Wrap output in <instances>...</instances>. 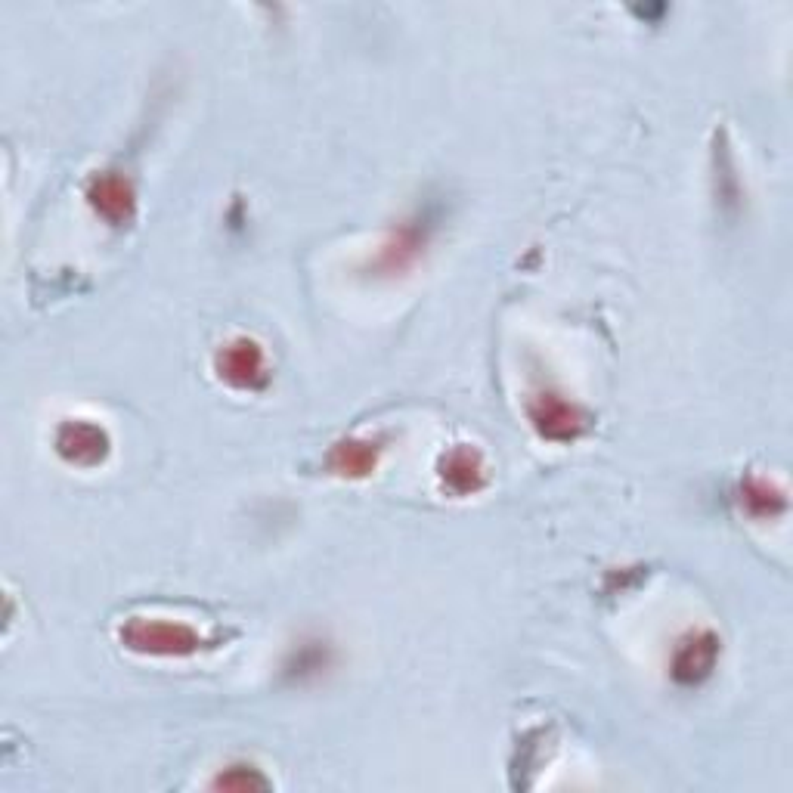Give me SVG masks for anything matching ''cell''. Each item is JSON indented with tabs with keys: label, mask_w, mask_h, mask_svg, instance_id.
<instances>
[{
	"label": "cell",
	"mask_w": 793,
	"mask_h": 793,
	"mask_svg": "<svg viewBox=\"0 0 793 793\" xmlns=\"http://www.w3.org/2000/svg\"><path fill=\"white\" fill-rule=\"evenodd\" d=\"M536 422H539V428H543L546 434H552V437H570L577 431L574 409L564 406V403H555V400L543 403V412L536 416Z\"/></svg>",
	"instance_id": "7"
},
{
	"label": "cell",
	"mask_w": 793,
	"mask_h": 793,
	"mask_svg": "<svg viewBox=\"0 0 793 793\" xmlns=\"http://www.w3.org/2000/svg\"><path fill=\"white\" fill-rule=\"evenodd\" d=\"M425 245V236L419 233V227L416 224H406L403 230H400V236L385 248V255H382V264L388 267V270H403L412 258L419 255V248Z\"/></svg>",
	"instance_id": "6"
},
{
	"label": "cell",
	"mask_w": 793,
	"mask_h": 793,
	"mask_svg": "<svg viewBox=\"0 0 793 793\" xmlns=\"http://www.w3.org/2000/svg\"><path fill=\"white\" fill-rule=\"evenodd\" d=\"M220 375H224L227 382L239 385V388L255 385L258 378L264 375V360H261L258 344L236 341L233 347H227V351L220 354Z\"/></svg>",
	"instance_id": "2"
},
{
	"label": "cell",
	"mask_w": 793,
	"mask_h": 793,
	"mask_svg": "<svg viewBox=\"0 0 793 793\" xmlns=\"http://www.w3.org/2000/svg\"><path fill=\"white\" fill-rule=\"evenodd\" d=\"M713 663H716V639L713 636H697L679 651L676 676L682 682H701L704 676H710Z\"/></svg>",
	"instance_id": "3"
},
{
	"label": "cell",
	"mask_w": 793,
	"mask_h": 793,
	"mask_svg": "<svg viewBox=\"0 0 793 793\" xmlns=\"http://www.w3.org/2000/svg\"><path fill=\"white\" fill-rule=\"evenodd\" d=\"M335 465L344 474H366L375 465V450L369 443H341L335 453Z\"/></svg>",
	"instance_id": "9"
},
{
	"label": "cell",
	"mask_w": 793,
	"mask_h": 793,
	"mask_svg": "<svg viewBox=\"0 0 793 793\" xmlns=\"http://www.w3.org/2000/svg\"><path fill=\"white\" fill-rule=\"evenodd\" d=\"M93 205H97L106 217L112 220H121V217H128L131 211V189L124 180L118 177H103L93 183Z\"/></svg>",
	"instance_id": "5"
},
{
	"label": "cell",
	"mask_w": 793,
	"mask_h": 793,
	"mask_svg": "<svg viewBox=\"0 0 793 793\" xmlns=\"http://www.w3.org/2000/svg\"><path fill=\"white\" fill-rule=\"evenodd\" d=\"M447 481L456 487V490H474L478 487V474H481V468H478V459H474L468 450H459L456 456H450V462H447Z\"/></svg>",
	"instance_id": "10"
},
{
	"label": "cell",
	"mask_w": 793,
	"mask_h": 793,
	"mask_svg": "<svg viewBox=\"0 0 793 793\" xmlns=\"http://www.w3.org/2000/svg\"><path fill=\"white\" fill-rule=\"evenodd\" d=\"M124 639L131 642V648L152 651V654H189L199 645L193 629L177 626V623H146V620H137L128 632H124Z\"/></svg>",
	"instance_id": "1"
},
{
	"label": "cell",
	"mask_w": 793,
	"mask_h": 793,
	"mask_svg": "<svg viewBox=\"0 0 793 793\" xmlns=\"http://www.w3.org/2000/svg\"><path fill=\"white\" fill-rule=\"evenodd\" d=\"M59 450L75 462H97L106 453V437L100 428L90 425H69L59 437Z\"/></svg>",
	"instance_id": "4"
},
{
	"label": "cell",
	"mask_w": 793,
	"mask_h": 793,
	"mask_svg": "<svg viewBox=\"0 0 793 793\" xmlns=\"http://www.w3.org/2000/svg\"><path fill=\"white\" fill-rule=\"evenodd\" d=\"M214 787L224 790H267L270 781L255 766H230L214 778Z\"/></svg>",
	"instance_id": "8"
}]
</instances>
